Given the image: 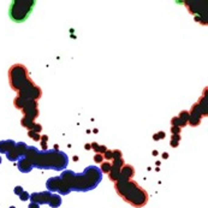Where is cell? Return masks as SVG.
I'll use <instances>...</instances> for the list:
<instances>
[{
	"label": "cell",
	"instance_id": "6da1fadb",
	"mask_svg": "<svg viewBox=\"0 0 208 208\" xmlns=\"http://www.w3.org/2000/svg\"><path fill=\"white\" fill-rule=\"evenodd\" d=\"M34 6V0H15L11 2L9 16L15 23H23L29 18Z\"/></svg>",
	"mask_w": 208,
	"mask_h": 208
}]
</instances>
